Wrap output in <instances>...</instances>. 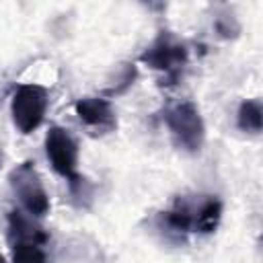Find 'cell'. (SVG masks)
Returning <instances> with one entry per match:
<instances>
[{"label": "cell", "instance_id": "1", "mask_svg": "<svg viewBox=\"0 0 263 263\" xmlns=\"http://www.w3.org/2000/svg\"><path fill=\"white\" fill-rule=\"evenodd\" d=\"M164 123L179 148L187 152H199L205 138V125L193 103L181 101L171 105L164 111Z\"/></svg>", "mask_w": 263, "mask_h": 263}, {"label": "cell", "instance_id": "2", "mask_svg": "<svg viewBox=\"0 0 263 263\" xmlns=\"http://www.w3.org/2000/svg\"><path fill=\"white\" fill-rule=\"evenodd\" d=\"M8 183L14 191V195L18 197L23 210L29 216L43 218L49 212V195H47V191L41 183V177L31 160H25L10 171Z\"/></svg>", "mask_w": 263, "mask_h": 263}, {"label": "cell", "instance_id": "3", "mask_svg": "<svg viewBox=\"0 0 263 263\" xmlns=\"http://www.w3.org/2000/svg\"><path fill=\"white\" fill-rule=\"evenodd\" d=\"M47 103L49 95L47 88L41 84H23L16 88L10 101V113L21 134H31L43 123Z\"/></svg>", "mask_w": 263, "mask_h": 263}, {"label": "cell", "instance_id": "4", "mask_svg": "<svg viewBox=\"0 0 263 263\" xmlns=\"http://www.w3.org/2000/svg\"><path fill=\"white\" fill-rule=\"evenodd\" d=\"M187 47L185 43H181L171 31H160L152 43L142 51L140 60L152 68V70H160L168 76V80H175L181 72V68L187 64Z\"/></svg>", "mask_w": 263, "mask_h": 263}, {"label": "cell", "instance_id": "5", "mask_svg": "<svg viewBox=\"0 0 263 263\" xmlns=\"http://www.w3.org/2000/svg\"><path fill=\"white\" fill-rule=\"evenodd\" d=\"M45 154H47V160H49L51 168L60 177L70 179V177L76 175L78 144L66 127H60V125L49 127V132L45 134Z\"/></svg>", "mask_w": 263, "mask_h": 263}, {"label": "cell", "instance_id": "6", "mask_svg": "<svg viewBox=\"0 0 263 263\" xmlns=\"http://www.w3.org/2000/svg\"><path fill=\"white\" fill-rule=\"evenodd\" d=\"M175 203H179L191 218V230L210 234L218 228L222 218V201L214 195H197L195 199L179 197Z\"/></svg>", "mask_w": 263, "mask_h": 263}, {"label": "cell", "instance_id": "7", "mask_svg": "<svg viewBox=\"0 0 263 263\" xmlns=\"http://www.w3.org/2000/svg\"><path fill=\"white\" fill-rule=\"evenodd\" d=\"M74 111L78 115V119L90 127V129H101V132H109L117 125L115 121V113L113 107L109 103V99L103 97H84L78 99L74 103Z\"/></svg>", "mask_w": 263, "mask_h": 263}, {"label": "cell", "instance_id": "8", "mask_svg": "<svg viewBox=\"0 0 263 263\" xmlns=\"http://www.w3.org/2000/svg\"><path fill=\"white\" fill-rule=\"evenodd\" d=\"M8 245H45L47 232L33 220V216L23 214L21 210L8 212V230H6Z\"/></svg>", "mask_w": 263, "mask_h": 263}, {"label": "cell", "instance_id": "9", "mask_svg": "<svg viewBox=\"0 0 263 263\" xmlns=\"http://www.w3.org/2000/svg\"><path fill=\"white\" fill-rule=\"evenodd\" d=\"M236 125L242 132L259 134L263 125V109L259 101H242L236 113Z\"/></svg>", "mask_w": 263, "mask_h": 263}, {"label": "cell", "instance_id": "10", "mask_svg": "<svg viewBox=\"0 0 263 263\" xmlns=\"http://www.w3.org/2000/svg\"><path fill=\"white\" fill-rule=\"evenodd\" d=\"M138 78V68L134 64H121L115 72V78L111 82V86L105 88V95L107 97H117V95H123L132 84L134 80Z\"/></svg>", "mask_w": 263, "mask_h": 263}, {"label": "cell", "instance_id": "11", "mask_svg": "<svg viewBox=\"0 0 263 263\" xmlns=\"http://www.w3.org/2000/svg\"><path fill=\"white\" fill-rule=\"evenodd\" d=\"M12 263H47L41 245H12Z\"/></svg>", "mask_w": 263, "mask_h": 263}, {"label": "cell", "instance_id": "12", "mask_svg": "<svg viewBox=\"0 0 263 263\" xmlns=\"http://www.w3.org/2000/svg\"><path fill=\"white\" fill-rule=\"evenodd\" d=\"M68 185H70V195L74 197L76 205H86L84 199L90 197V185H88V181H86L82 175L76 173L74 177L68 179Z\"/></svg>", "mask_w": 263, "mask_h": 263}, {"label": "cell", "instance_id": "13", "mask_svg": "<svg viewBox=\"0 0 263 263\" xmlns=\"http://www.w3.org/2000/svg\"><path fill=\"white\" fill-rule=\"evenodd\" d=\"M216 31L222 35V37H234L238 33V23L234 21V16L230 14H224V16H218L216 18Z\"/></svg>", "mask_w": 263, "mask_h": 263}, {"label": "cell", "instance_id": "14", "mask_svg": "<svg viewBox=\"0 0 263 263\" xmlns=\"http://www.w3.org/2000/svg\"><path fill=\"white\" fill-rule=\"evenodd\" d=\"M0 263H4V259H2V257H0Z\"/></svg>", "mask_w": 263, "mask_h": 263}, {"label": "cell", "instance_id": "15", "mask_svg": "<svg viewBox=\"0 0 263 263\" xmlns=\"http://www.w3.org/2000/svg\"><path fill=\"white\" fill-rule=\"evenodd\" d=\"M0 162H2V156H0Z\"/></svg>", "mask_w": 263, "mask_h": 263}]
</instances>
